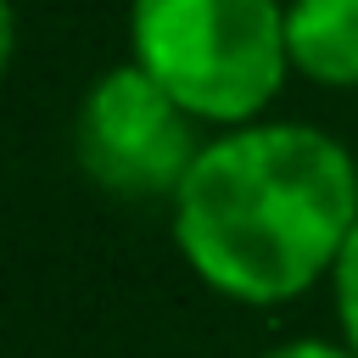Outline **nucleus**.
Returning <instances> with one entry per match:
<instances>
[{
	"instance_id": "f257e3e1",
	"label": "nucleus",
	"mask_w": 358,
	"mask_h": 358,
	"mask_svg": "<svg viewBox=\"0 0 358 358\" xmlns=\"http://www.w3.org/2000/svg\"><path fill=\"white\" fill-rule=\"evenodd\" d=\"M168 213L179 263L213 296L285 308L330 285L358 224V157L302 117L213 129Z\"/></svg>"
},
{
	"instance_id": "f03ea898",
	"label": "nucleus",
	"mask_w": 358,
	"mask_h": 358,
	"mask_svg": "<svg viewBox=\"0 0 358 358\" xmlns=\"http://www.w3.org/2000/svg\"><path fill=\"white\" fill-rule=\"evenodd\" d=\"M129 62L207 134L257 123L291 73L285 0H129Z\"/></svg>"
},
{
	"instance_id": "7ed1b4c3",
	"label": "nucleus",
	"mask_w": 358,
	"mask_h": 358,
	"mask_svg": "<svg viewBox=\"0 0 358 358\" xmlns=\"http://www.w3.org/2000/svg\"><path fill=\"white\" fill-rule=\"evenodd\" d=\"M207 129L134 62L106 67L73 112L78 173L123 201H173Z\"/></svg>"
},
{
	"instance_id": "20e7f679",
	"label": "nucleus",
	"mask_w": 358,
	"mask_h": 358,
	"mask_svg": "<svg viewBox=\"0 0 358 358\" xmlns=\"http://www.w3.org/2000/svg\"><path fill=\"white\" fill-rule=\"evenodd\" d=\"M291 73L352 95L358 90V0H285Z\"/></svg>"
},
{
	"instance_id": "39448f33",
	"label": "nucleus",
	"mask_w": 358,
	"mask_h": 358,
	"mask_svg": "<svg viewBox=\"0 0 358 358\" xmlns=\"http://www.w3.org/2000/svg\"><path fill=\"white\" fill-rule=\"evenodd\" d=\"M330 308H336V336L358 352V224H352V235L330 268Z\"/></svg>"
},
{
	"instance_id": "423d86ee",
	"label": "nucleus",
	"mask_w": 358,
	"mask_h": 358,
	"mask_svg": "<svg viewBox=\"0 0 358 358\" xmlns=\"http://www.w3.org/2000/svg\"><path fill=\"white\" fill-rule=\"evenodd\" d=\"M257 358H358L341 336H285L274 347H263Z\"/></svg>"
}]
</instances>
